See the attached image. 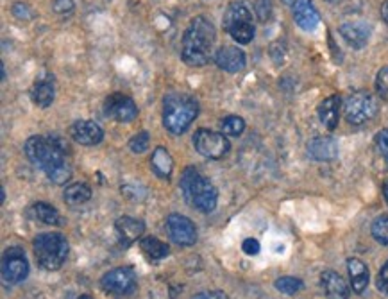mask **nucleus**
Segmentation results:
<instances>
[{
	"instance_id": "obj_1",
	"label": "nucleus",
	"mask_w": 388,
	"mask_h": 299,
	"mask_svg": "<svg viewBox=\"0 0 388 299\" xmlns=\"http://www.w3.org/2000/svg\"><path fill=\"white\" fill-rule=\"evenodd\" d=\"M25 154L36 167L42 169L47 178L56 185H63L72 178L64 154L70 151L67 142L59 137H30L23 145Z\"/></svg>"
},
{
	"instance_id": "obj_2",
	"label": "nucleus",
	"mask_w": 388,
	"mask_h": 299,
	"mask_svg": "<svg viewBox=\"0 0 388 299\" xmlns=\"http://www.w3.org/2000/svg\"><path fill=\"white\" fill-rule=\"evenodd\" d=\"M215 27L206 16H195L186 27L181 43V57L190 67H204L215 45Z\"/></svg>"
},
{
	"instance_id": "obj_3",
	"label": "nucleus",
	"mask_w": 388,
	"mask_h": 299,
	"mask_svg": "<svg viewBox=\"0 0 388 299\" xmlns=\"http://www.w3.org/2000/svg\"><path fill=\"white\" fill-rule=\"evenodd\" d=\"M199 115V103L188 94L173 91L163 101V124L173 135H183Z\"/></svg>"
},
{
	"instance_id": "obj_4",
	"label": "nucleus",
	"mask_w": 388,
	"mask_h": 299,
	"mask_svg": "<svg viewBox=\"0 0 388 299\" xmlns=\"http://www.w3.org/2000/svg\"><path fill=\"white\" fill-rule=\"evenodd\" d=\"M181 190L186 201L195 206L199 212L210 213L217 208L219 192L207 178H204L197 169L188 167L181 176Z\"/></svg>"
},
{
	"instance_id": "obj_5",
	"label": "nucleus",
	"mask_w": 388,
	"mask_h": 299,
	"mask_svg": "<svg viewBox=\"0 0 388 299\" xmlns=\"http://www.w3.org/2000/svg\"><path fill=\"white\" fill-rule=\"evenodd\" d=\"M33 247L38 264L47 271H57L68 256V242L61 233H40Z\"/></svg>"
},
{
	"instance_id": "obj_6",
	"label": "nucleus",
	"mask_w": 388,
	"mask_h": 299,
	"mask_svg": "<svg viewBox=\"0 0 388 299\" xmlns=\"http://www.w3.org/2000/svg\"><path fill=\"white\" fill-rule=\"evenodd\" d=\"M224 29L240 45H247V43L253 42L256 29H254L251 9L244 2L229 4V8L226 9V15H224Z\"/></svg>"
},
{
	"instance_id": "obj_7",
	"label": "nucleus",
	"mask_w": 388,
	"mask_h": 299,
	"mask_svg": "<svg viewBox=\"0 0 388 299\" xmlns=\"http://www.w3.org/2000/svg\"><path fill=\"white\" fill-rule=\"evenodd\" d=\"M377 113L376 98L367 91H358L346 98L343 104V115L346 120L353 125H362L365 122L372 120Z\"/></svg>"
},
{
	"instance_id": "obj_8",
	"label": "nucleus",
	"mask_w": 388,
	"mask_h": 299,
	"mask_svg": "<svg viewBox=\"0 0 388 299\" xmlns=\"http://www.w3.org/2000/svg\"><path fill=\"white\" fill-rule=\"evenodd\" d=\"M193 147L200 156L210 159H220L229 152L231 144L224 132H215L211 129H199L193 137Z\"/></svg>"
},
{
	"instance_id": "obj_9",
	"label": "nucleus",
	"mask_w": 388,
	"mask_h": 299,
	"mask_svg": "<svg viewBox=\"0 0 388 299\" xmlns=\"http://www.w3.org/2000/svg\"><path fill=\"white\" fill-rule=\"evenodd\" d=\"M29 274V261L20 247H8L2 256V278L6 283H22Z\"/></svg>"
},
{
	"instance_id": "obj_10",
	"label": "nucleus",
	"mask_w": 388,
	"mask_h": 299,
	"mask_svg": "<svg viewBox=\"0 0 388 299\" xmlns=\"http://www.w3.org/2000/svg\"><path fill=\"white\" fill-rule=\"evenodd\" d=\"M102 288L115 295H127L136 288V274L129 267H117L105 273L101 280Z\"/></svg>"
},
{
	"instance_id": "obj_11",
	"label": "nucleus",
	"mask_w": 388,
	"mask_h": 299,
	"mask_svg": "<svg viewBox=\"0 0 388 299\" xmlns=\"http://www.w3.org/2000/svg\"><path fill=\"white\" fill-rule=\"evenodd\" d=\"M104 113L105 117H111L122 124H129L138 117V108L135 101L124 94H111L104 101Z\"/></svg>"
},
{
	"instance_id": "obj_12",
	"label": "nucleus",
	"mask_w": 388,
	"mask_h": 299,
	"mask_svg": "<svg viewBox=\"0 0 388 299\" xmlns=\"http://www.w3.org/2000/svg\"><path fill=\"white\" fill-rule=\"evenodd\" d=\"M166 231L178 246H193L197 240V230L193 222L188 217L179 213H170L166 217Z\"/></svg>"
},
{
	"instance_id": "obj_13",
	"label": "nucleus",
	"mask_w": 388,
	"mask_h": 299,
	"mask_svg": "<svg viewBox=\"0 0 388 299\" xmlns=\"http://www.w3.org/2000/svg\"><path fill=\"white\" fill-rule=\"evenodd\" d=\"M70 135L81 145H97L104 138V131L93 120H77L70 129Z\"/></svg>"
},
{
	"instance_id": "obj_14",
	"label": "nucleus",
	"mask_w": 388,
	"mask_h": 299,
	"mask_svg": "<svg viewBox=\"0 0 388 299\" xmlns=\"http://www.w3.org/2000/svg\"><path fill=\"white\" fill-rule=\"evenodd\" d=\"M215 63L219 64V69L224 70V72L236 74L240 72V70H244L245 54L244 50H240L238 47L224 45L217 50Z\"/></svg>"
},
{
	"instance_id": "obj_15",
	"label": "nucleus",
	"mask_w": 388,
	"mask_h": 299,
	"mask_svg": "<svg viewBox=\"0 0 388 299\" xmlns=\"http://www.w3.org/2000/svg\"><path fill=\"white\" fill-rule=\"evenodd\" d=\"M292 11H294V20L302 30H315L319 22H321V15L315 9L312 0H297L294 6H292Z\"/></svg>"
},
{
	"instance_id": "obj_16",
	"label": "nucleus",
	"mask_w": 388,
	"mask_h": 299,
	"mask_svg": "<svg viewBox=\"0 0 388 299\" xmlns=\"http://www.w3.org/2000/svg\"><path fill=\"white\" fill-rule=\"evenodd\" d=\"M342 38L349 43L353 49H363L369 43L370 29L363 22H346L338 27Z\"/></svg>"
},
{
	"instance_id": "obj_17",
	"label": "nucleus",
	"mask_w": 388,
	"mask_h": 299,
	"mask_svg": "<svg viewBox=\"0 0 388 299\" xmlns=\"http://www.w3.org/2000/svg\"><path fill=\"white\" fill-rule=\"evenodd\" d=\"M115 230L120 237V242L124 246H131V244H135L136 240L144 237L145 224L138 219H132V217H120L115 222Z\"/></svg>"
},
{
	"instance_id": "obj_18",
	"label": "nucleus",
	"mask_w": 388,
	"mask_h": 299,
	"mask_svg": "<svg viewBox=\"0 0 388 299\" xmlns=\"http://www.w3.org/2000/svg\"><path fill=\"white\" fill-rule=\"evenodd\" d=\"M308 154L319 162H329L338 156V144L331 137H316L308 142Z\"/></svg>"
},
{
	"instance_id": "obj_19",
	"label": "nucleus",
	"mask_w": 388,
	"mask_h": 299,
	"mask_svg": "<svg viewBox=\"0 0 388 299\" xmlns=\"http://www.w3.org/2000/svg\"><path fill=\"white\" fill-rule=\"evenodd\" d=\"M322 288L328 299H349V288L343 278L335 271H324L321 276Z\"/></svg>"
},
{
	"instance_id": "obj_20",
	"label": "nucleus",
	"mask_w": 388,
	"mask_h": 299,
	"mask_svg": "<svg viewBox=\"0 0 388 299\" xmlns=\"http://www.w3.org/2000/svg\"><path fill=\"white\" fill-rule=\"evenodd\" d=\"M340 108H342V98L340 95H329L328 98H324L319 106V118H321L322 124L333 131L336 129L340 120Z\"/></svg>"
},
{
	"instance_id": "obj_21",
	"label": "nucleus",
	"mask_w": 388,
	"mask_h": 299,
	"mask_svg": "<svg viewBox=\"0 0 388 299\" xmlns=\"http://www.w3.org/2000/svg\"><path fill=\"white\" fill-rule=\"evenodd\" d=\"M347 271H349L353 290H355L356 294H362V292L367 288V285H369V280H370L367 265L363 264L360 258H349V260H347Z\"/></svg>"
},
{
	"instance_id": "obj_22",
	"label": "nucleus",
	"mask_w": 388,
	"mask_h": 299,
	"mask_svg": "<svg viewBox=\"0 0 388 299\" xmlns=\"http://www.w3.org/2000/svg\"><path fill=\"white\" fill-rule=\"evenodd\" d=\"M30 97H33V103L38 104L40 108H49L54 103V97H56L54 77H47V79H42L34 84Z\"/></svg>"
},
{
	"instance_id": "obj_23",
	"label": "nucleus",
	"mask_w": 388,
	"mask_h": 299,
	"mask_svg": "<svg viewBox=\"0 0 388 299\" xmlns=\"http://www.w3.org/2000/svg\"><path fill=\"white\" fill-rule=\"evenodd\" d=\"M151 167L158 178L169 179L173 171V158L170 156V152L166 151L165 147H158L154 152H152Z\"/></svg>"
},
{
	"instance_id": "obj_24",
	"label": "nucleus",
	"mask_w": 388,
	"mask_h": 299,
	"mask_svg": "<svg viewBox=\"0 0 388 299\" xmlns=\"http://www.w3.org/2000/svg\"><path fill=\"white\" fill-rule=\"evenodd\" d=\"M90 197H91V188L86 185V183H74V185H70L67 190H64V203H67L68 206H72V208L90 201Z\"/></svg>"
},
{
	"instance_id": "obj_25",
	"label": "nucleus",
	"mask_w": 388,
	"mask_h": 299,
	"mask_svg": "<svg viewBox=\"0 0 388 299\" xmlns=\"http://www.w3.org/2000/svg\"><path fill=\"white\" fill-rule=\"evenodd\" d=\"M30 215L38 222L47 224V226H59L61 224V215L54 206L47 205V203H36V205L30 208Z\"/></svg>"
},
{
	"instance_id": "obj_26",
	"label": "nucleus",
	"mask_w": 388,
	"mask_h": 299,
	"mask_svg": "<svg viewBox=\"0 0 388 299\" xmlns=\"http://www.w3.org/2000/svg\"><path fill=\"white\" fill-rule=\"evenodd\" d=\"M139 247H142L145 256L151 258V260H161V258L169 256L170 253V247L156 237H144L139 240Z\"/></svg>"
},
{
	"instance_id": "obj_27",
	"label": "nucleus",
	"mask_w": 388,
	"mask_h": 299,
	"mask_svg": "<svg viewBox=\"0 0 388 299\" xmlns=\"http://www.w3.org/2000/svg\"><path fill=\"white\" fill-rule=\"evenodd\" d=\"M220 129L226 137H240L245 129V120L236 115H229V117L222 118L220 122Z\"/></svg>"
},
{
	"instance_id": "obj_28",
	"label": "nucleus",
	"mask_w": 388,
	"mask_h": 299,
	"mask_svg": "<svg viewBox=\"0 0 388 299\" xmlns=\"http://www.w3.org/2000/svg\"><path fill=\"white\" fill-rule=\"evenodd\" d=\"M372 237L381 246H388V215H380L374 220Z\"/></svg>"
},
{
	"instance_id": "obj_29",
	"label": "nucleus",
	"mask_w": 388,
	"mask_h": 299,
	"mask_svg": "<svg viewBox=\"0 0 388 299\" xmlns=\"http://www.w3.org/2000/svg\"><path fill=\"white\" fill-rule=\"evenodd\" d=\"M275 288L287 295H294L302 288V281L299 280V278H294V276H283L275 281Z\"/></svg>"
},
{
	"instance_id": "obj_30",
	"label": "nucleus",
	"mask_w": 388,
	"mask_h": 299,
	"mask_svg": "<svg viewBox=\"0 0 388 299\" xmlns=\"http://www.w3.org/2000/svg\"><path fill=\"white\" fill-rule=\"evenodd\" d=\"M149 144H151V140H149V132L142 131V132H136L135 137L129 140V149H131L135 154H142V152L147 151Z\"/></svg>"
},
{
	"instance_id": "obj_31",
	"label": "nucleus",
	"mask_w": 388,
	"mask_h": 299,
	"mask_svg": "<svg viewBox=\"0 0 388 299\" xmlns=\"http://www.w3.org/2000/svg\"><path fill=\"white\" fill-rule=\"evenodd\" d=\"M254 11H256V16L260 22H267L272 15V2L270 0H256Z\"/></svg>"
},
{
	"instance_id": "obj_32",
	"label": "nucleus",
	"mask_w": 388,
	"mask_h": 299,
	"mask_svg": "<svg viewBox=\"0 0 388 299\" xmlns=\"http://www.w3.org/2000/svg\"><path fill=\"white\" fill-rule=\"evenodd\" d=\"M376 90L381 97L388 101V67H384V69H381L380 72H377Z\"/></svg>"
},
{
	"instance_id": "obj_33",
	"label": "nucleus",
	"mask_w": 388,
	"mask_h": 299,
	"mask_svg": "<svg viewBox=\"0 0 388 299\" xmlns=\"http://www.w3.org/2000/svg\"><path fill=\"white\" fill-rule=\"evenodd\" d=\"M376 145L381 154L388 159V129H381L376 135Z\"/></svg>"
},
{
	"instance_id": "obj_34",
	"label": "nucleus",
	"mask_w": 388,
	"mask_h": 299,
	"mask_svg": "<svg viewBox=\"0 0 388 299\" xmlns=\"http://www.w3.org/2000/svg\"><path fill=\"white\" fill-rule=\"evenodd\" d=\"M241 249H244L245 254H249V256H256L260 253L261 246L256 239H245L244 244H241Z\"/></svg>"
},
{
	"instance_id": "obj_35",
	"label": "nucleus",
	"mask_w": 388,
	"mask_h": 299,
	"mask_svg": "<svg viewBox=\"0 0 388 299\" xmlns=\"http://www.w3.org/2000/svg\"><path fill=\"white\" fill-rule=\"evenodd\" d=\"M377 288H380L384 295H388V261L381 267L380 274H377Z\"/></svg>"
},
{
	"instance_id": "obj_36",
	"label": "nucleus",
	"mask_w": 388,
	"mask_h": 299,
	"mask_svg": "<svg viewBox=\"0 0 388 299\" xmlns=\"http://www.w3.org/2000/svg\"><path fill=\"white\" fill-rule=\"evenodd\" d=\"M74 8L72 0H54V11L57 13H70Z\"/></svg>"
},
{
	"instance_id": "obj_37",
	"label": "nucleus",
	"mask_w": 388,
	"mask_h": 299,
	"mask_svg": "<svg viewBox=\"0 0 388 299\" xmlns=\"http://www.w3.org/2000/svg\"><path fill=\"white\" fill-rule=\"evenodd\" d=\"M13 15L18 16V18H30L29 6H25V4H15V6H13Z\"/></svg>"
},
{
	"instance_id": "obj_38",
	"label": "nucleus",
	"mask_w": 388,
	"mask_h": 299,
	"mask_svg": "<svg viewBox=\"0 0 388 299\" xmlns=\"http://www.w3.org/2000/svg\"><path fill=\"white\" fill-rule=\"evenodd\" d=\"M192 299H226L224 292H200V294L193 295Z\"/></svg>"
},
{
	"instance_id": "obj_39",
	"label": "nucleus",
	"mask_w": 388,
	"mask_h": 299,
	"mask_svg": "<svg viewBox=\"0 0 388 299\" xmlns=\"http://www.w3.org/2000/svg\"><path fill=\"white\" fill-rule=\"evenodd\" d=\"M381 16H383L384 22L388 23V0H384L383 6H381Z\"/></svg>"
},
{
	"instance_id": "obj_40",
	"label": "nucleus",
	"mask_w": 388,
	"mask_h": 299,
	"mask_svg": "<svg viewBox=\"0 0 388 299\" xmlns=\"http://www.w3.org/2000/svg\"><path fill=\"white\" fill-rule=\"evenodd\" d=\"M383 193H384V199H387V203H388V181L384 183V186H383Z\"/></svg>"
},
{
	"instance_id": "obj_41",
	"label": "nucleus",
	"mask_w": 388,
	"mask_h": 299,
	"mask_svg": "<svg viewBox=\"0 0 388 299\" xmlns=\"http://www.w3.org/2000/svg\"><path fill=\"white\" fill-rule=\"evenodd\" d=\"M283 2H285V4H287V6H294L295 2H297V0H283Z\"/></svg>"
},
{
	"instance_id": "obj_42",
	"label": "nucleus",
	"mask_w": 388,
	"mask_h": 299,
	"mask_svg": "<svg viewBox=\"0 0 388 299\" xmlns=\"http://www.w3.org/2000/svg\"><path fill=\"white\" fill-rule=\"evenodd\" d=\"M79 299H93V298H90V295H83V298H79Z\"/></svg>"
}]
</instances>
